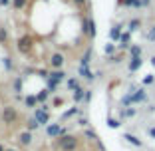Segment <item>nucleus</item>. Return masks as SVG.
Returning <instances> with one entry per match:
<instances>
[{"label":"nucleus","instance_id":"1","mask_svg":"<svg viewBox=\"0 0 155 151\" xmlns=\"http://www.w3.org/2000/svg\"><path fill=\"white\" fill-rule=\"evenodd\" d=\"M0 119H2L4 125H14V123H18L20 113H18V110H16L14 105H4L2 111H0Z\"/></svg>","mask_w":155,"mask_h":151},{"label":"nucleus","instance_id":"2","mask_svg":"<svg viewBox=\"0 0 155 151\" xmlns=\"http://www.w3.org/2000/svg\"><path fill=\"white\" fill-rule=\"evenodd\" d=\"M58 145L62 151H76L80 141L76 135H62V137H58Z\"/></svg>","mask_w":155,"mask_h":151},{"label":"nucleus","instance_id":"3","mask_svg":"<svg viewBox=\"0 0 155 151\" xmlns=\"http://www.w3.org/2000/svg\"><path fill=\"white\" fill-rule=\"evenodd\" d=\"M32 46H34V40L30 36H22L16 42V50H18L20 54H30V52H32Z\"/></svg>","mask_w":155,"mask_h":151},{"label":"nucleus","instance_id":"4","mask_svg":"<svg viewBox=\"0 0 155 151\" xmlns=\"http://www.w3.org/2000/svg\"><path fill=\"white\" fill-rule=\"evenodd\" d=\"M34 119H36L40 125H48V121H50L48 107H46V105H42V107H36V111H34Z\"/></svg>","mask_w":155,"mask_h":151},{"label":"nucleus","instance_id":"5","mask_svg":"<svg viewBox=\"0 0 155 151\" xmlns=\"http://www.w3.org/2000/svg\"><path fill=\"white\" fill-rule=\"evenodd\" d=\"M48 64H50V68H52V70H60L62 66L66 64L64 54H62V52H54V54L50 56V60H48Z\"/></svg>","mask_w":155,"mask_h":151},{"label":"nucleus","instance_id":"6","mask_svg":"<svg viewBox=\"0 0 155 151\" xmlns=\"http://www.w3.org/2000/svg\"><path fill=\"white\" fill-rule=\"evenodd\" d=\"M82 26H84V34H87L90 38H96V22H94V18H90V16H86L84 18V22H82Z\"/></svg>","mask_w":155,"mask_h":151},{"label":"nucleus","instance_id":"7","mask_svg":"<svg viewBox=\"0 0 155 151\" xmlns=\"http://www.w3.org/2000/svg\"><path fill=\"white\" fill-rule=\"evenodd\" d=\"M46 133H48L50 137H62V135H66V129L60 123H48L46 125Z\"/></svg>","mask_w":155,"mask_h":151},{"label":"nucleus","instance_id":"8","mask_svg":"<svg viewBox=\"0 0 155 151\" xmlns=\"http://www.w3.org/2000/svg\"><path fill=\"white\" fill-rule=\"evenodd\" d=\"M18 143L22 147H28V145H32V131H28V129H24V131H20L18 135Z\"/></svg>","mask_w":155,"mask_h":151},{"label":"nucleus","instance_id":"9","mask_svg":"<svg viewBox=\"0 0 155 151\" xmlns=\"http://www.w3.org/2000/svg\"><path fill=\"white\" fill-rule=\"evenodd\" d=\"M110 38H111L114 42L121 40V26H119V24H117V26H114V28L110 30Z\"/></svg>","mask_w":155,"mask_h":151},{"label":"nucleus","instance_id":"10","mask_svg":"<svg viewBox=\"0 0 155 151\" xmlns=\"http://www.w3.org/2000/svg\"><path fill=\"white\" fill-rule=\"evenodd\" d=\"M141 64H143L141 58H131V60H129V66H127V68H129V72H135V70L141 68Z\"/></svg>","mask_w":155,"mask_h":151},{"label":"nucleus","instance_id":"11","mask_svg":"<svg viewBox=\"0 0 155 151\" xmlns=\"http://www.w3.org/2000/svg\"><path fill=\"white\" fill-rule=\"evenodd\" d=\"M48 78H52V80H54V82H62V80H64L66 78V74L64 72H62V70H52V72H50V76H48Z\"/></svg>","mask_w":155,"mask_h":151},{"label":"nucleus","instance_id":"12","mask_svg":"<svg viewBox=\"0 0 155 151\" xmlns=\"http://www.w3.org/2000/svg\"><path fill=\"white\" fill-rule=\"evenodd\" d=\"M123 139H125V141H129L131 145H135V147H141V145H143L141 139H137L135 135H131V133H125V135H123Z\"/></svg>","mask_w":155,"mask_h":151},{"label":"nucleus","instance_id":"13","mask_svg":"<svg viewBox=\"0 0 155 151\" xmlns=\"http://www.w3.org/2000/svg\"><path fill=\"white\" fill-rule=\"evenodd\" d=\"M117 2L123 4V6H133V8H141V6H143L141 0H117Z\"/></svg>","mask_w":155,"mask_h":151},{"label":"nucleus","instance_id":"14","mask_svg":"<svg viewBox=\"0 0 155 151\" xmlns=\"http://www.w3.org/2000/svg\"><path fill=\"white\" fill-rule=\"evenodd\" d=\"M80 76H82V78H86V80H94V74H91V70L87 68V66H80Z\"/></svg>","mask_w":155,"mask_h":151},{"label":"nucleus","instance_id":"15","mask_svg":"<svg viewBox=\"0 0 155 151\" xmlns=\"http://www.w3.org/2000/svg\"><path fill=\"white\" fill-rule=\"evenodd\" d=\"M145 92L143 90H139V92H135V94H131V103H135V101H145Z\"/></svg>","mask_w":155,"mask_h":151},{"label":"nucleus","instance_id":"16","mask_svg":"<svg viewBox=\"0 0 155 151\" xmlns=\"http://www.w3.org/2000/svg\"><path fill=\"white\" fill-rule=\"evenodd\" d=\"M129 38H131V36H129V32L121 34V40H119V48H121V50H123V48H127V46H129Z\"/></svg>","mask_w":155,"mask_h":151},{"label":"nucleus","instance_id":"17","mask_svg":"<svg viewBox=\"0 0 155 151\" xmlns=\"http://www.w3.org/2000/svg\"><path fill=\"white\" fill-rule=\"evenodd\" d=\"M24 103H26V107H36L38 105V97L36 96H28L26 100H24Z\"/></svg>","mask_w":155,"mask_h":151},{"label":"nucleus","instance_id":"18","mask_svg":"<svg viewBox=\"0 0 155 151\" xmlns=\"http://www.w3.org/2000/svg\"><path fill=\"white\" fill-rule=\"evenodd\" d=\"M129 32H135V30H139V28H141V22H139V20H137V18H133L131 20V22H129Z\"/></svg>","mask_w":155,"mask_h":151},{"label":"nucleus","instance_id":"19","mask_svg":"<svg viewBox=\"0 0 155 151\" xmlns=\"http://www.w3.org/2000/svg\"><path fill=\"white\" fill-rule=\"evenodd\" d=\"M129 54H131V58H141V46H131Z\"/></svg>","mask_w":155,"mask_h":151},{"label":"nucleus","instance_id":"20","mask_svg":"<svg viewBox=\"0 0 155 151\" xmlns=\"http://www.w3.org/2000/svg\"><path fill=\"white\" fill-rule=\"evenodd\" d=\"M38 127H40V123H38L34 117H32V119H28V125H26L28 131H34V129H38Z\"/></svg>","mask_w":155,"mask_h":151},{"label":"nucleus","instance_id":"21","mask_svg":"<svg viewBox=\"0 0 155 151\" xmlns=\"http://www.w3.org/2000/svg\"><path fill=\"white\" fill-rule=\"evenodd\" d=\"M26 4H28V0H12V6H14L16 10H22Z\"/></svg>","mask_w":155,"mask_h":151},{"label":"nucleus","instance_id":"22","mask_svg":"<svg viewBox=\"0 0 155 151\" xmlns=\"http://www.w3.org/2000/svg\"><path fill=\"white\" fill-rule=\"evenodd\" d=\"M84 97H86V94H84V90H82V87H78L76 92H74V100H76V101H82Z\"/></svg>","mask_w":155,"mask_h":151},{"label":"nucleus","instance_id":"23","mask_svg":"<svg viewBox=\"0 0 155 151\" xmlns=\"http://www.w3.org/2000/svg\"><path fill=\"white\" fill-rule=\"evenodd\" d=\"M6 42H8V30L0 28V44H6Z\"/></svg>","mask_w":155,"mask_h":151},{"label":"nucleus","instance_id":"24","mask_svg":"<svg viewBox=\"0 0 155 151\" xmlns=\"http://www.w3.org/2000/svg\"><path fill=\"white\" fill-rule=\"evenodd\" d=\"M2 64H4V68L8 70H12V58H10V56H6V58H2Z\"/></svg>","mask_w":155,"mask_h":151},{"label":"nucleus","instance_id":"25","mask_svg":"<svg viewBox=\"0 0 155 151\" xmlns=\"http://www.w3.org/2000/svg\"><path fill=\"white\" fill-rule=\"evenodd\" d=\"M56 87H58V82H54L52 78H48V92H56Z\"/></svg>","mask_w":155,"mask_h":151},{"label":"nucleus","instance_id":"26","mask_svg":"<svg viewBox=\"0 0 155 151\" xmlns=\"http://www.w3.org/2000/svg\"><path fill=\"white\" fill-rule=\"evenodd\" d=\"M14 92H22V80L20 78L14 80Z\"/></svg>","mask_w":155,"mask_h":151},{"label":"nucleus","instance_id":"27","mask_svg":"<svg viewBox=\"0 0 155 151\" xmlns=\"http://www.w3.org/2000/svg\"><path fill=\"white\" fill-rule=\"evenodd\" d=\"M78 113V107H72L70 111H66L64 115H62V119H68V117H72V115H76Z\"/></svg>","mask_w":155,"mask_h":151},{"label":"nucleus","instance_id":"28","mask_svg":"<svg viewBox=\"0 0 155 151\" xmlns=\"http://www.w3.org/2000/svg\"><path fill=\"white\" fill-rule=\"evenodd\" d=\"M68 87H70V90H74V92H76V90H78V87H80V86H78V80H68Z\"/></svg>","mask_w":155,"mask_h":151},{"label":"nucleus","instance_id":"29","mask_svg":"<svg viewBox=\"0 0 155 151\" xmlns=\"http://www.w3.org/2000/svg\"><path fill=\"white\" fill-rule=\"evenodd\" d=\"M104 50H105V54H107V56H111V54L115 52V46H114V44H105Z\"/></svg>","mask_w":155,"mask_h":151},{"label":"nucleus","instance_id":"30","mask_svg":"<svg viewBox=\"0 0 155 151\" xmlns=\"http://www.w3.org/2000/svg\"><path fill=\"white\" fill-rule=\"evenodd\" d=\"M107 125H110L111 129H115V127H119V121H117V119H114V117H110V119H107Z\"/></svg>","mask_w":155,"mask_h":151},{"label":"nucleus","instance_id":"31","mask_svg":"<svg viewBox=\"0 0 155 151\" xmlns=\"http://www.w3.org/2000/svg\"><path fill=\"white\" fill-rule=\"evenodd\" d=\"M48 96H50V92H48V90H44V92H40V94H38V101H44L46 100V97H48Z\"/></svg>","mask_w":155,"mask_h":151},{"label":"nucleus","instance_id":"32","mask_svg":"<svg viewBox=\"0 0 155 151\" xmlns=\"http://www.w3.org/2000/svg\"><path fill=\"white\" fill-rule=\"evenodd\" d=\"M147 40H149V42H153V40H155V26L151 28L149 32H147Z\"/></svg>","mask_w":155,"mask_h":151},{"label":"nucleus","instance_id":"33","mask_svg":"<svg viewBox=\"0 0 155 151\" xmlns=\"http://www.w3.org/2000/svg\"><path fill=\"white\" fill-rule=\"evenodd\" d=\"M86 2H87V0H74V4H76L78 8H84V6H86Z\"/></svg>","mask_w":155,"mask_h":151},{"label":"nucleus","instance_id":"34","mask_svg":"<svg viewBox=\"0 0 155 151\" xmlns=\"http://www.w3.org/2000/svg\"><path fill=\"white\" fill-rule=\"evenodd\" d=\"M153 76H145V78H143V84H145V86H149V84H153Z\"/></svg>","mask_w":155,"mask_h":151},{"label":"nucleus","instance_id":"35","mask_svg":"<svg viewBox=\"0 0 155 151\" xmlns=\"http://www.w3.org/2000/svg\"><path fill=\"white\" fill-rule=\"evenodd\" d=\"M86 137H90V139H97V137H96V133L90 131V129H86Z\"/></svg>","mask_w":155,"mask_h":151},{"label":"nucleus","instance_id":"36","mask_svg":"<svg viewBox=\"0 0 155 151\" xmlns=\"http://www.w3.org/2000/svg\"><path fill=\"white\" fill-rule=\"evenodd\" d=\"M123 115H125V117H131V115H135V110H125Z\"/></svg>","mask_w":155,"mask_h":151},{"label":"nucleus","instance_id":"37","mask_svg":"<svg viewBox=\"0 0 155 151\" xmlns=\"http://www.w3.org/2000/svg\"><path fill=\"white\" fill-rule=\"evenodd\" d=\"M10 4V0H0V6H8Z\"/></svg>","mask_w":155,"mask_h":151},{"label":"nucleus","instance_id":"38","mask_svg":"<svg viewBox=\"0 0 155 151\" xmlns=\"http://www.w3.org/2000/svg\"><path fill=\"white\" fill-rule=\"evenodd\" d=\"M149 135H151V137H155V127H151V129H149Z\"/></svg>","mask_w":155,"mask_h":151},{"label":"nucleus","instance_id":"39","mask_svg":"<svg viewBox=\"0 0 155 151\" xmlns=\"http://www.w3.org/2000/svg\"><path fill=\"white\" fill-rule=\"evenodd\" d=\"M0 151H6V147H4V143H0Z\"/></svg>","mask_w":155,"mask_h":151},{"label":"nucleus","instance_id":"40","mask_svg":"<svg viewBox=\"0 0 155 151\" xmlns=\"http://www.w3.org/2000/svg\"><path fill=\"white\" fill-rule=\"evenodd\" d=\"M151 66H153V68H155V56H153V58H151Z\"/></svg>","mask_w":155,"mask_h":151},{"label":"nucleus","instance_id":"41","mask_svg":"<svg viewBox=\"0 0 155 151\" xmlns=\"http://www.w3.org/2000/svg\"><path fill=\"white\" fill-rule=\"evenodd\" d=\"M6 151H18V149H12V147H6Z\"/></svg>","mask_w":155,"mask_h":151}]
</instances>
